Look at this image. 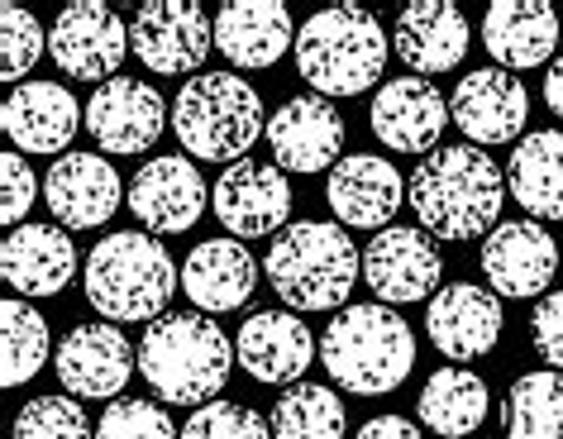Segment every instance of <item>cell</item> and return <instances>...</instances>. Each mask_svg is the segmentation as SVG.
I'll return each instance as SVG.
<instances>
[{
	"label": "cell",
	"mask_w": 563,
	"mask_h": 439,
	"mask_svg": "<svg viewBox=\"0 0 563 439\" xmlns=\"http://www.w3.org/2000/svg\"><path fill=\"white\" fill-rule=\"evenodd\" d=\"M406 201L430 239L463 244V239L492 234L501 224L506 177L477 144H444L416 163L411 182H406Z\"/></svg>",
	"instance_id": "cell-1"
},
{
	"label": "cell",
	"mask_w": 563,
	"mask_h": 439,
	"mask_svg": "<svg viewBox=\"0 0 563 439\" xmlns=\"http://www.w3.org/2000/svg\"><path fill=\"white\" fill-rule=\"evenodd\" d=\"M234 363V339L220 330L216 316H201V310H173L153 320L139 339V373L158 392V402L173 406L201 410L220 402Z\"/></svg>",
	"instance_id": "cell-2"
},
{
	"label": "cell",
	"mask_w": 563,
	"mask_h": 439,
	"mask_svg": "<svg viewBox=\"0 0 563 439\" xmlns=\"http://www.w3.org/2000/svg\"><path fill=\"white\" fill-rule=\"evenodd\" d=\"M263 273L291 310H334L349 301L354 282L363 277V253L344 234V224L297 220L273 239Z\"/></svg>",
	"instance_id": "cell-3"
},
{
	"label": "cell",
	"mask_w": 563,
	"mask_h": 439,
	"mask_svg": "<svg viewBox=\"0 0 563 439\" xmlns=\"http://www.w3.org/2000/svg\"><path fill=\"white\" fill-rule=\"evenodd\" d=\"M87 301L101 310V320L124 325V320H163L167 301L177 292V263L163 249L158 234L120 230L106 234L101 244L87 253Z\"/></svg>",
	"instance_id": "cell-4"
},
{
	"label": "cell",
	"mask_w": 563,
	"mask_h": 439,
	"mask_svg": "<svg viewBox=\"0 0 563 439\" xmlns=\"http://www.w3.org/2000/svg\"><path fill=\"white\" fill-rule=\"evenodd\" d=\"M173 130L187 158L234 167L258 144V134H267L263 96L239 73H196L191 81H181L173 101Z\"/></svg>",
	"instance_id": "cell-5"
},
{
	"label": "cell",
	"mask_w": 563,
	"mask_h": 439,
	"mask_svg": "<svg viewBox=\"0 0 563 439\" xmlns=\"http://www.w3.org/2000/svg\"><path fill=\"white\" fill-rule=\"evenodd\" d=\"M320 363L358 396L397 392L416 367V334L387 306H344L320 334Z\"/></svg>",
	"instance_id": "cell-6"
},
{
	"label": "cell",
	"mask_w": 563,
	"mask_h": 439,
	"mask_svg": "<svg viewBox=\"0 0 563 439\" xmlns=\"http://www.w3.org/2000/svg\"><path fill=\"white\" fill-rule=\"evenodd\" d=\"M387 34L363 6H330L311 15L297 34V73L316 96H363L383 81Z\"/></svg>",
	"instance_id": "cell-7"
},
{
	"label": "cell",
	"mask_w": 563,
	"mask_h": 439,
	"mask_svg": "<svg viewBox=\"0 0 563 439\" xmlns=\"http://www.w3.org/2000/svg\"><path fill=\"white\" fill-rule=\"evenodd\" d=\"M210 44H216V24L191 0H148L130 20V48L158 77L196 73L206 63Z\"/></svg>",
	"instance_id": "cell-8"
},
{
	"label": "cell",
	"mask_w": 563,
	"mask_h": 439,
	"mask_svg": "<svg viewBox=\"0 0 563 439\" xmlns=\"http://www.w3.org/2000/svg\"><path fill=\"white\" fill-rule=\"evenodd\" d=\"M363 277H368V287L383 306H416L434 301V292L444 282V259L426 230L387 224L383 234H373L368 253H363Z\"/></svg>",
	"instance_id": "cell-9"
},
{
	"label": "cell",
	"mask_w": 563,
	"mask_h": 439,
	"mask_svg": "<svg viewBox=\"0 0 563 439\" xmlns=\"http://www.w3.org/2000/svg\"><path fill=\"white\" fill-rule=\"evenodd\" d=\"M216 220L230 230V239H263L282 234L291 220V182L277 163L244 158L216 177Z\"/></svg>",
	"instance_id": "cell-10"
},
{
	"label": "cell",
	"mask_w": 563,
	"mask_h": 439,
	"mask_svg": "<svg viewBox=\"0 0 563 439\" xmlns=\"http://www.w3.org/2000/svg\"><path fill=\"white\" fill-rule=\"evenodd\" d=\"M48 53H53V63L77 81H101V77L115 81L124 53H134L130 24L110 6H101V0H77V6H67L63 15L53 20Z\"/></svg>",
	"instance_id": "cell-11"
},
{
	"label": "cell",
	"mask_w": 563,
	"mask_h": 439,
	"mask_svg": "<svg viewBox=\"0 0 563 439\" xmlns=\"http://www.w3.org/2000/svg\"><path fill=\"white\" fill-rule=\"evenodd\" d=\"M58 382L77 402H120V392L134 377V344L120 334V325L91 320L77 325L53 353Z\"/></svg>",
	"instance_id": "cell-12"
},
{
	"label": "cell",
	"mask_w": 563,
	"mask_h": 439,
	"mask_svg": "<svg viewBox=\"0 0 563 439\" xmlns=\"http://www.w3.org/2000/svg\"><path fill=\"white\" fill-rule=\"evenodd\" d=\"M554 273H559V244L540 220H501L483 239V277L497 296H511V301L549 296Z\"/></svg>",
	"instance_id": "cell-13"
},
{
	"label": "cell",
	"mask_w": 563,
	"mask_h": 439,
	"mask_svg": "<svg viewBox=\"0 0 563 439\" xmlns=\"http://www.w3.org/2000/svg\"><path fill=\"white\" fill-rule=\"evenodd\" d=\"M426 334L454 367L483 359L501 339V296L477 282H444L426 306Z\"/></svg>",
	"instance_id": "cell-14"
},
{
	"label": "cell",
	"mask_w": 563,
	"mask_h": 439,
	"mask_svg": "<svg viewBox=\"0 0 563 439\" xmlns=\"http://www.w3.org/2000/svg\"><path fill=\"white\" fill-rule=\"evenodd\" d=\"M530 116V96L526 81L506 67H477L454 87L449 96V120L468 134V144L492 149V144H511L526 130Z\"/></svg>",
	"instance_id": "cell-15"
},
{
	"label": "cell",
	"mask_w": 563,
	"mask_h": 439,
	"mask_svg": "<svg viewBox=\"0 0 563 439\" xmlns=\"http://www.w3.org/2000/svg\"><path fill=\"white\" fill-rule=\"evenodd\" d=\"M167 124H173L167 101L148 81H134V77L101 81L87 101V130L106 153H144L158 144Z\"/></svg>",
	"instance_id": "cell-16"
},
{
	"label": "cell",
	"mask_w": 563,
	"mask_h": 439,
	"mask_svg": "<svg viewBox=\"0 0 563 439\" xmlns=\"http://www.w3.org/2000/svg\"><path fill=\"white\" fill-rule=\"evenodd\" d=\"M267 144L282 173H325L344 153V116L325 96H291L267 120Z\"/></svg>",
	"instance_id": "cell-17"
},
{
	"label": "cell",
	"mask_w": 563,
	"mask_h": 439,
	"mask_svg": "<svg viewBox=\"0 0 563 439\" xmlns=\"http://www.w3.org/2000/svg\"><path fill=\"white\" fill-rule=\"evenodd\" d=\"M320 349V339L311 334V325L291 310H253L234 334V359L253 382L282 387V382H297L311 367Z\"/></svg>",
	"instance_id": "cell-18"
},
{
	"label": "cell",
	"mask_w": 563,
	"mask_h": 439,
	"mask_svg": "<svg viewBox=\"0 0 563 439\" xmlns=\"http://www.w3.org/2000/svg\"><path fill=\"white\" fill-rule=\"evenodd\" d=\"M368 124L391 153H426L430 158L434 144L444 139V124H454V120H449V106L434 91V81L397 77L377 87L368 106Z\"/></svg>",
	"instance_id": "cell-19"
},
{
	"label": "cell",
	"mask_w": 563,
	"mask_h": 439,
	"mask_svg": "<svg viewBox=\"0 0 563 439\" xmlns=\"http://www.w3.org/2000/svg\"><path fill=\"white\" fill-rule=\"evenodd\" d=\"M206 182L191 158H148L130 182V210L148 234H181L201 220L206 210Z\"/></svg>",
	"instance_id": "cell-20"
},
{
	"label": "cell",
	"mask_w": 563,
	"mask_h": 439,
	"mask_svg": "<svg viewBox=\"0 0 563 439\" xmlns=\"http://www.w3.org/2000/svg\"><path fill=\"white\" fill-rule=\"evenodd\" d=\"M44 201L63 230H101L120 210V173L101 153H63L44 177Z\"/></svg>",
	"instance_id": "cell-21"
},
{
	"label": "cell",
	"mask_w": 563,
	"mask_h": 439,
	"mask_svg": "<svg viewBox=\"0 0 563 439\" xmlns=\"http://www.w3.org/2000/svg\"><path fill=\"white\" fill-rule=\"evenodd\" d=\"M473 30L468 15L449 0H416V6H401L397 24H391V48L397 58L411 67L416 77H434V73H454V67L468 58Z\"/></svg>",
	"instance_id": "cell-22"
},
{
	"label": "cell",
	"mask_w": 563,
	"mask_h": 439,
	"mask_svg": "<svg viewBox=\"0 0 563 439\" xmlns=\"http://www.w3.org/2000/svg\"><path fill=\"white\" fill-rule=\"evenodd\" d=\"M325 201L334 210V220L349 224V230H387V220L401 210L406 201V182L387 158H373V153H354V158H340L330 167V187Z\"/></svg>",
	"instance_id": "cell-23"
},
{
	"label": "cell",
	"mask_w": 563,
	"mask_h": 439,
	"mask_svg": "<svg viewBox=\"0 0 563 439\" xmlns=\"http://www.w3.org/2000/svg\"><path fill=\"white\" fill-rule=\"evenodd\" d=\"M263 267L239 239H206L187 253L181 263V292L201 316H220V310H244L253 301Z\"/></svg>",
	"instance_id": "cell-24"
},
{
	"label": "cell",
	"mask_w": 563,
	"mask_h": 439,
	"mask_svg": "<svg viewBox=\"0 0 563 439\" xmlns=\"http://www.w3.org/2000/svg\"><path fill=\"white\" fill-rule=\"evenodd\" d=\"M0 124L20 153H63L81 130V106L63 81H24L10 91Z\"/></svg>",
	"instance_id": "cell-25"
},
{
	"label": "cell",
	"mask_w": 563,
	"mask_h": 439,
	"mask_svg": "<svg viewBox=\"0 0 563 439\" xmlns=\"http://www.w3.org/2000/svg\"><path fill=\"white\" fill-rule=\"evenodd\" d=\"M0 273L20 296H58L77 277V244L58 224H20L0 244Z\"/></svg>",
	"instance_id": "cell-26"
},
{
	"label": "cell",
	"mask_w": 563,
	"mask_h": 439,
	"mask_svg": "<svg viewBox=\"0 0 563 439\" xmlns=\"http://www.w3.org/2000/svg\"><path fill=\"white\" fill-rule=\"evenodd\" d=\"M483 48L506 73L549 63L559 48V10L544 0H497L483 15Z\"/></svg>",
	"instance_id": "cell-27"
},
{
	"label": "cell",
	"mask_w": 563,
	"mask_h": 439,
	"mask_svg": "<svg viewBox=\"0 0 563 439\" xmlns=\"http://www.w3.org/2000/svg\"><path fill=\"white\" fill-rule=\"evenodd\" d=\"M216 48L234 67H273L291 48V15L277 0H234L216 15Z\"/></svg>",
	"instance_id": "cell-28"
},
{
	"label": "cell",
	"mask_w": 563,
	"mask_h": 439,
	"mask_svg": "<svg viewBox=\"0 0 563 439\" xmlns=\"http://www.w3.org/2000/svg\"><path fill=\"white\" fill-rule=\"evenodd\" d=\"M506 191L530 220H563V130H534L506 163Z\"/></svg>",
	"instance_id": "cell-29"
},
{
	"label": "cell",
	"mask_w": 563,
	"mask_h": 439,
	"mask_svg": "<svg viewBox=\"0 0 563 439\" xmlns=\"http://www.w3.org/2000/svg\"><path fill=\"white\" fill-rule=\"evenodd\" d=\"M487 382L468 373V367H440L430 373V382L420 387V402H416V416L426 430H434L440 439H468L477 425L487 420Z\"/></svg>",
	"instance_id": "cell-30"
},
{
	"label": "cell",
	"mask_w": 563,
	"mask_h": 439,
	"mask_svg": "<svg viewBox=\"0 0 563 439\" xmlns=\"http://www.w3.org/2000/svg\"><path fill=\"white\" fill-rule=\"evenodd\" d=\"M506 439H563V373H520L501 402Z\"/></svg>",
	"instance_id": "cell-31"
},
{
	"label": "cell",
	"mask_w": 563,
	"mask_h": 439,
	"mask_svg": "<svg viewBox=\"0 0 563 439\" xmlns=\"http://www.w3.org/2000/svg\"><path fill=\"white\" fill-rule=\"evenodd\" d=\"M273 439H344V402L334 396V387H320V382H297L277 396L273 416Z\"/></svg>",
	"instance_id": "cell-32"
},
{
	"label": "cell",
	"mask_w": 563,
	"mask_h": 439,
	"mask_svg": "<svg viewBox=\"0 0 563 439\" xmlns=\"http://www.w3.org/2000/svg\"><path fill=\"white\" fill-rule=\"evenodd\" d=\"M48 320L30 301L0 306V387H24L48 363Z\"/></svg>",
	"instance_id": "cell-33"
},
{
	"label": "cell",
	"mask_w": 563,
	"mask_h": 439,
	"mask_svg": "<svg viewBox=\"0 0 563 439\" xmlns=\"http://www.w3.org/2000/svg\"><path fill=\"white\" fill-rule=\"evenodd\" d=\"M15 439H96L77 396H34L15 416Z\"/></svg>",
	"instance_id": "cell-34"
},
{
	"label": "cell",
	"mask_w": 563,
	"mask_h": 439,
	"mask_svg": "<svg viewBox=\"0 0 563 439\" xmlns=\"http://www.w3.org/2000/svg\"><path fill=\"white\" fill-rule=\"evenodd\" d=\"M96 439H181L173 416L158 402H144V396H120V402L106 406L101 425H96Z\"/></svg>",
	"instance_id": "cell-35"
},
{
	"label": "cell",
	"mask_w": 563,
	"mask_h": 439,
	"mask_svg": "<svg viewBox=\"0 0 563 439\" xmlns=\"http://www.w3.org/2000/svg\"><path fill=\"white\" fill-rule=\"evenodd\" d=\"M181 439H273V425L239 402H210L191 410V420L181 425Z\"/></svg>",
	"instance_id": "cell-36"
},
{
	"label": "cell",
	"mask_w": 563,
	"mask_h": 439,
	"mask_svg": "<svg viewBox=\"0 0 563 439\" xmlns=\"http://www.w3.org/2000/svg\"><path fill=\"white\" fill-rule=\"evenodd\" d=\"M0 39H5V63H0L5 81H20L38 58H44V44H48L44 30H38V20L24 6H0Z\"/></svg>",
	"instance_id": "cell-37"
},
{
	"label": "cell",
	"mask_w": 563,
	"mask_h": 439,
	"mask_svg": "<svg viewBox=\"0 0 563 439\" xmlns=\"http://www.w3.org/2000/svg\"><path fill=\"white\" fill-rule=\"evenodd\" d=\"M0 220L10 224V230H20V220L30 216V206L38 201V177L30 158H20V153H5L0 158Z\"/></svg>",
	"instance_id": "cell-38"
},
{
	"label": "cell",
	"mask_w": 563,
	"mask_h": 439,
	"mask_svg": "<svg viewBox=\"0 0 563 439\" xmlns=\"http://www.w3.org/2000/svg\"><path fill=\"white\" fill-rule=\"evenodd\" d=\"M530 339H534V353L563 373V292L540 296V306L530 316Z\"/></svg>",
	"instance_id": "cell-39"
},
{
	"label": "cell",
	"mask_w": 563,
	"mask_h": 439,
	"mask_svg": "<svg viewBox=\"0 0 563 439\" xmlns=\"http://www.w3.org/2000/svg\"><path fill=\"white\" fill-rule=\"evenodd\" d=\"M354 439H426V430L406 416H373L368 425H358Z\"/></svg>",
	"instance_id": "cell-40"
},
{
	"label": "cell",
	"mask_w": 563,
	"mask_h": 439,
	"mask_svg": "<svg viewBox=\"0 0 563 439\" xmlns=\"http://www.w3.org/2000/svg\"><path fill=\"white\" fill-rule=\"evenodd\" d=\"M544 106L563 120V58H559L554 67H549V77H544Z\"/></svg>",
	"instance_id": "cell-41"
}]
</instances>
